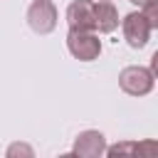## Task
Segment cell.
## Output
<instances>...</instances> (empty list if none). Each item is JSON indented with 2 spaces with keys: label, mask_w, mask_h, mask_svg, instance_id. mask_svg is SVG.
<instances>
[{
  "label": "cell",
  "mask_w": 158,
  "mask_h": 158,
  "mask_svg": "<svg viewBox=\"0 0 158 158\" xmlns=\"http://www.w3.org/2000/svg\"><path fill=\"white\" fill-rule=\"evenodd\" d=\"M118 86L121 91H126L128 96H146L153 91L156 86V74L153 69L148 67H141V64H131V67H123L121 74H118Z\"/></svg>",
  "instance_id": "1"
},
{
  "label": "cell",
  "mask_w": 158,
  "mask_h": 158,
  "mask_svg": "<svg viewBox=\"0 0 158 158\" xmlns=\"http://www.w3.org/2000/svg\"><path fill=\"white\" fill-rule=\"evenodd\" d=\"M67 49L79 62H94L101 54V40L94 30H69L67 32Z\"/></svg>",
  "instance_id": "2"
},
{
  "label": "cell",
  "mask_w": 158,
  "mask_h": 158,
  "mask_svg": "<svg viewBox=\"0 0 158 158\" xmlns=\"http://www.w3.org/2000/svg\"><path fill=\"white\" fill-rule=\"evenodd\" d=\"M27 25L37 35H49L57 27V7L52 0H35L27 7Z\"/></svg>",
  "instance_id": "3"
},
{
  "label": "cell",
  "mask_w": 158,
  "mask_h": 158,
  "mask_svg": "<svg viewBox=\"0 0 158 158\" xmlns=\"http://www.w3.org/2000/svg\"><path fill=\"white\" fill-rule=\"evenodd\" d=\"M121 30H123V37H126V42L133 47V49H141V47H146L148 44V40H151V25H148V20L143 17V12L138 10V12H128L123 20H121Z\"/></svg>",
  "instance_id": "4"
},
{
  "label": "cell",
  "mask_w": 158,
  "mask_h": 158,
  "mask_svg": "<svg viewBox=\"0 0 158 158\" xmlns=\"http://www.w3.org/2000/svg\"><path fill=\"white\" fill-rule=\"evenodd\" d=\"M104 153H106V136L101 131L86 128V131H81L74 138L72 156H79V158H99Z\"/></svg>",
  "instance_id": "5"
},
{
  "label": "cell",
  "mask_w": 158,
  "mask_h": 158,
  "mask_svg": "<svg viewBox=\"0 0 158 158\" xmlns=\"http://www.w3.org/2000/svg\"><path fill=\"white\" fill-rule=\"evenodd\" d=\"M69 30H94V0H74L67 7Z\"/></svg>",
  "instance_id": "6"
},
{
  "label": "cell",
  "mask_w": 158,
  "mask_h": 158,
  "mask_svg": "<svg viewBox=\"0 0 158 158\" xmlns=\"http://www.w3.org/2000/svg\"><path fill=\"white\" fill-rule=\"evenodd\" d=\"M118 27V10L114 7L111 0H99L94 2V30L101 35H109Z\"/></svg>",
  "instance_id": "7"
},
{
  "label": "cell",
  "mask_w": 158,
  "mask_h": 158,
  "mask_svg": "<svg viewBox=\"0 0 158 158\" xmlns=\"http://www.w3.org/2000/svg\"><path fill=\"white\" fill-rule=\"evenodd\" d=\"M141 12H143V17L148 20V25H151V30H158V2L156 0H151V2H146L143 7H138Z\"/></svg>",
  "instance_id": "8"
},
{
  "label": "cell",
  "mask_w": 158,
  "mask_h": 158,
  "mask_svg": "<svg viewBox=\"0 0 158 158\" xmlns=\"http://www.w3.org/2000/svg\"><path fill=\"white\" fill-rule=\"evenodd\" d=\"M7 156L12 158V156H35V151L30 148V146H25V143H12L10 148H7Z\"/></svg>",
  "instance_id": "9"
},
{
  "label": "cell",
  "mask_w": 158,
  "mask_h": 158,
  "mask_svg": "<svg viewBox=\"0 0 158 158\" xmlns=\"http://www.w3.org/2000/svg\"><path fill=\"white\" fill-rule=\"evenodd\" d=\"M128 2H133V5H138V7H143L146 2H151V0H128Z\"/></svg>",
  "instance_id": "10"
}]
</instances>
